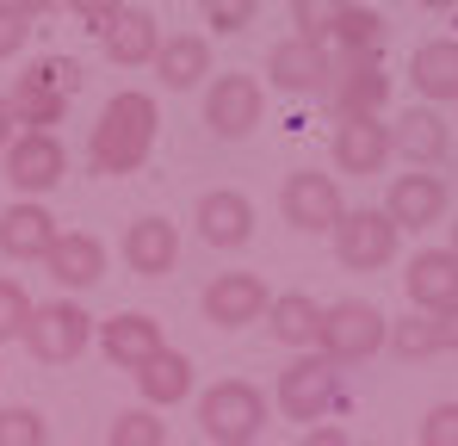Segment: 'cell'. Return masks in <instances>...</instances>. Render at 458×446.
I'll list each match as a JSON object with an SVG mask.
<instances>
[{"mask_svg":"<svg viewBox=\"0 0 458 446\" xmlns=\"http://www.w3.org/2000/svg\"><path fill=\"white\" fill-rule=\"evenodd\" d=\"M155 124H161V112H155L149 93H137V87L112 93V99L99 106L93 143H87L93 174H137V167L149 161V149H155Z\"/></svg>","mask_w":458,"mask_h":446,"instance_id":"cell-1","label":"cell"},{"mask_svg":"<svg viewBox=\"0 0 458 446\" xmlns=\"http://www.w3.org/2000/svg\"><path fill=\"white\" fill-rule=\"evenodd\" d=\"M75 87H81V69L69 56H56V63H38V69L19 74L13 93H6V106H13V118H19L25 131H56Z\"/></svg>","mask_w":458,"mask_h":446,"instance_id":"cell-2","label":"cell"},{"mask_svg":"<svg viewBox=\"0 0 458 446\" xmlns=\"http://www.w3.org/2000/svg\"><path fill=\"white\" fill-rule=\"evenodd\" d=\"M328 360H341V366H360V360H372L378 347H390V322H384L378 304H366V297H341V304H328L322 310V341H316Z\"/></svg>","mask_w":458,"mask_h":446,"instance_id":"cell-3","label":"cell"},{"mask_svg":"<svg viewBox=\"0 0 458 446\" xmlns=\"http://www.w3.org/2000/svg\"><path fill=\"white\" fill-rule=\"evenodd\" d=\"M279 409L285 422H322L328 409H341V360L328 354H298L292 366L279 372Z\"/></svg>","mask_w":458,"mask_h":446,"instance_id":"cell-4","label":"cell"},{"mask_svg":"<svg viewBox=\"0 0 458 446\" xmlns=\"http://www.w3.org/2000/svg\"><path fill=\"white\" fill-rule=\"evenodd\" d=\"M199 428L211 434L217 446H235V441H254L267 428V397L248 384V378H224L199 397Z\"/></svg>","mask_w":458,"mask_h":446,"instance_id":"cell-5","label":"cell"},{"mask_svg":"<svg viewBox=\"0 0 458 446\" xmlns=\"http://www.w3.org/2000/svg\"><path fill=\"white\" fill-rule=\"evenodd\" d=\"M87 341H93V316L81 310L75 297L38 304L31 322H25V347H31V360H44V366H69V360H81Z\"/></svg>","mask_w":458,"mask_h":446,"instance_id":"cell-6","label":"cell"},{"mask_svg":"<svg viewBox=\"0 0 458 446\" xmlns=\"http://www.w3.org/2000/svg\"><path fill=\"white\" fill-rule=\"evenodd\" d=\"M328 236H335V261H341L347 273H378V267L396 261L403 223L390 218V211H347Z\"/></svg>","mask_w":458,"mask_h":446,"instance_id":"cell-7","label":"cell"},{"mask_svg":"<svg viewBox=\"0 0 458 446\" xmlns=\"http://www.w3.org/2000/svg\"><path fill=\"white\" fill-rule=\"evenodd\" d=\"M279 211H285L292 229H304V236H322V229H335V223L347 218L335 174H316V167H298V174L279 186Z\"/></svg>","mask_w":458,"mask_h":446,"instance_id":"cell-8","label":"cell"},{"mask_svg":"<svg viewBox=\"0 0 458 446\" xmlns=\"http://www.w3.org/2000/svg\"><path fill=\"white\" fill-rule=\"evenodd\" d=\"M63 174H69V149L56 143V131H25V137H13V149H6V180H13V193L38 199V193H50Z\"/></svg>","mask_w":458,"mask_h":446,"instance_id":"cell-9","label":"cell"},{"mask_svg":"<svg viewBox=\"0 0 458 446\" xmlns=\"http://www.w3.org/2000/svg\"><path fill=\"white\" fill-rule=\"evenodd\" d=\"M267 310H273V292H267L260 273H217V279L205 286V316H211L217 329L267 322Z\"/></svg>","mask_w":458,"mask_h":446,"instance_id":"cell-10","label":"cell"},{"mask_svg":"<svg viewBox=\"0 0 458 446\" xmlns=\"http://www.w3.org/2000/svg\"><path fill=\"white\" fill-rule=\"evenodd\" d=\"M328 93H335V112L341 118H378L384 99H390V74H384L378 56H341Z\"/></svg>","mask_w":458,"mask_h":446,"instance_id":"cell-11","label":"cell"},{"mask_svg":"<svg viewBox=\"0 0 458 446\" xmlns=\"http://www.w3.org/2000/svg\"><path fill=\"white\" fill-rule=\"evenodd\" d=\"M260 81L254 74H217L211 81V93H205V124L217 131V137H248L254 124H260Z\"/></svg>","mask_w":458,"mask_h":446,"instance_id":"cell-12","label":"cell"},{"mask_svg":"<svg viewBox=\"0 0 458 446\" xmlns=\"http://www.w3.org/2000/svg\"><path fill=\"white\" fill-rule=\"evenodd\" d=\"M267 74H273V87H285V93H322V87L335 81V63H328L322 38H285V44H273Z\"/></svg>","mask_w":458,"mask_h":446,"instance_id":"cell-13","label":"cell"},{"mask_svg":"<svg viewBox=\"0 0 458 446\" xmlns=\"http://www.w3.org/2000/svg\"><path fill=\"white\" fill-rule=\"evenodd\" d=\"M328 149H335L341 174H384V161L396 155V137H390L384 118H341Z\"/></svg>","mask_w":458,"mask_h":446,"instance_id":"cell-14","label":"cell"},{"mask_svg":"<svg viewBox=\"0 0 458 446\" xmlns=\"http://www.w3.org/2000/svg\"><path fill=\"white\" fill-rule=\"evenodd\" d=\"M384 211L403 223V229H434V223L446 218V180L440 174H396Z\"/></svg>","mask_w":458,"mask_h":446,"instance_id":"cell-15","label":"cell"},{"mask_svg":"<svg viewBox=\"0 0 458 446\" xmlns=\"http://www.w3.org/2000/svg\"><path fill=\"white\" fill-rule=\"evenodd\" d=\"M124 261L137 279H167L174 261H180V229L167 218H137L124 229Z\"/></svg>","mask_w":458,"mask_h":446,"instance_id":"cell-16","label":"cell"},{"mask_svg":"<svg viewBox=\"0 0 458 446\" xmlns=\"http://www.w3.org/2000/svg\"><path fill=\"white\" fill-rule=\"evenodd\" d=\"M99 347H106V360L124 372H137L149 354H161L167 341H161V322L143 316V310H118L112 322H99Z\"/></svg>","mask_w":458,"mask_h":446,"instance_id":"cell-17","label":"cell"},{"mask_svg":"<svg viewBox=\"0 0 458 446\" xmlns=\"http://www.w3.org/2000/svg\"><path fill=\"white\" fill-rule=\"evenodd\" d=\"M403 286H409V304L415 310H446V304H458V248H421L409 261Z\"/></svg>","mask_w":458,"mask_h":446,"instance_id":"cell-18","label":"cell"},{"mask_svg":"<svg viewBox=\"0 0 458 446\" xmlns=\"http://www.w3.org/2000/svg\"><path fill=\"white\" fill-rule=\"evenodd\" d=\"M99 44H106V56H112L118 69H143V63H155V50H161V25H155L149 6H124V13L99 31Z\"/></svg>","mask_w":458,"mask_h":446,"instance_id":"cell-19","label":"cell"},{"mask_svg":"<svg viewBox=\"0 0 458 446\" xmlns=\"http://www.w3.org/2000/svg\"><path fill=\"white\" fill-rule=\"evenodd\" d=\"M56 236H63V229L50 223V211H44L38 199H19L13 211H0V254H6V261H44Z\"/></svg>","mask_w":458,"mask_h":446,"instance_id":"cell-20","label":"cell"},{"mask_svg":"<svg viewBox=\"0 0 458 446\" xmlns=\"http://www.w3.org/2000/svg\"><path fill=\"white\" fill-rule=\"evenodd\" d=\"M44 261H50V279L69 292H87L106 279V248H99V236H81V229H63Z\"/></svg>","mask_w":458,"mask_h":446,"instance_id":"cell-21","label":"cell"},{"mask_svg":"<svg viewBox=\"0 0 458 446\" xmlns=\"http://www.w3.org/2000/svg\"><path fill=\"white\" fill-rule=\"evenodd\" d=\"M248 236H254V205H248L242 193L217 186V193L199 199V242H211V248H242Z\"/></svg>","mask_w":458,"mask_h":446,"instance_id":"cell-22","label":"cell"},{"mask_svg":"<svg viewBox=\"0 0 458 446\" xmlns=\"http://www.w3.org/2000/svg\"><path fill=\"white\" fill-rule=\"evenodd\" d=\"M390 137H396V155H409V161H446V149H453V131H446V118L434 112V106H409V112H396V124H390Z\"/></svg>","mask_w":458,"mask_h":446,"instance_id":"cell-23","label":"cell"},{"mask_svg":"<svg viewBox=\"0 0 458 446\" xmlns=\"http://www.w3.org/2000/svg\"><path fill=\"white\" fill-rule=\"evenodd\" d=\"M409 81H415V93H421L428 106L458 99V38H434V44H421V50L409 56Z\"/></svg>","mask_w":458,"mask_h":446,"instance_id":"cell-24","label":"cell"},{"mask_svg":"<svg viewBox=\"0 0 458 446\" xmlns=\"http://www.w3.org/2000/svg\"><path fill=\"white\" fill-rule=\"evenodd\" d=\"M137 390H143L149 409H174V403H186V397H192V360L174 354V347L149 354V360L137 366Z\"/></svg>","mask_w":458,"mask_h":446,"instance_id":"cell-25","label":"cell"},{"mask_svg":"<svg viewBox=\"0 0 458 446\" xmlns=\"http://www.w3.org/2000/svg\"><path fill=\"white\" fill-rule=\"evenodd\" d=\"M205 74H211V44H205L199 31H186V38H161V50H155V81H161V87L186 93V87H199Z\"/></svg>","mask_w":458,"mask_h":446,"instance_id":"cell-26","label":"cell"},{"mask_svg":"<svg viewBox=\"0 0 458 446\" xmlns=\"http://www.w3.org/2000/svg\"><path fill=\"white\" fill-rule=\"evenodd\" d=\"M267 329H273V341H285V347H316L322 341V304L304 292H285L273 297V310H267Z\"/></svg>","mask_w":458,"mask_h":446,"instance_id":"cell-27","label":"cell"},{"mask_svg":"<svg viewBox=\"0 0 458 446\" xmlns=\"http://www.w3.org/2000/svg\"><path fill=\"white\" fill-rule=\"evenodd\" d=\"M390 347H396V360H434V354L446 347V341H440V316H434V310H409V316H396Z\"/></svg>","mask_w":458,"mask_h":446,"instance_id":"cell-28","label":"cell"},{"mask_svg":"<svg viewBox=\"0 0 458 446\" xmlns=\"http://www.w3.org/2000/svg\"><path fill=\"white\" fill-rule=\"evenodd\" d=\"M335 44H341V56H378V44H384V19L372 13V6H347V19H341Z\"/></svg>","mask_w":458,"mask_h":446,"instance_id":"cell-29","label":"cell"},{"mask_svg":"<svg viewBox=\"0 0 458 446\" xmlns=\"http://www.w3.org/2000/svg\"><path fill=\"white\" fill-rule=\"evenodd\" d=\"M347 6L353 0H292V25H298V38H335L341 31V19H347Z\"/></svg>","mask_w":458,"mask_h":446,"instance_id":"cell-30","label":"cell"},{"mask_svg":"<svg viewBox=\"0 0 458 446\" xmlns=\"http://www.w3.org/2000/svg\"><path fill=\"white\" fill-rule=\"evenodd\" d=\"M112 446H167V422L155 416L149 403L124 409V416H112Z\"/></svg>","mask_w":458,"mask_h":446,"instance_id":"cell-31","label":"cell"},{"mask_svg":"<svg viewBox=\"0 0 458 446\" xmlns=\"http://www.w3.org/2000/svg\"><path fill=\"white\" fill-rule=\"evenodd\" d=\"M31 297H25V286L19 279H0V347L6 341H25V322H31Z\"/></svg>","mask_w":458,"mask_h":446,"instance_id":"cell-32","label":"cell"},{"mask_svg":"<svg viewBox=\"0 0 458 446\" xmlns=\"http://www.w3.org/2000/svg\"><path fill=\"white\" fill-rule=\"evenodd\" d=\"M0 446H44V416L25 403L0 409Z\"/></svg>","mask_w":458,"mask_h":446,"instance_id":"cell-33","label":"cell"},{"mask_svg":"<svg viewBox=\"0 0 458 446\" xmlns=\"http://www.w3.org/2000/svg\"><path fill=\"white\" fill-rule=\"evenodd\" d=\"M199 6H205V25L211 31H248L254 13H260V0H199Z\"/></svg>","mask_w":458,"mask_h":446,"instance_id":"cell-34","label":"cell"},{"mask_svg":"<svg viewBox=\"0 0 458 446\" xmlns=\"http://www.w3.org/2000/svg\"><path fill=\"white\" fill-rule=\"evenodd\" d=\"M25 38H31V13H25V6H13V0H0V63H6V56H19V50H25Z\"/></svg>","mask_w":458,"mask_h":446,"instance_id":"cell-35","label":"cell"},{"mask_svg":"<svg viewBox=\"0 0 458 446\" xmlns=\"http://www.w3.org/2000/svg\"><path fill=\"white\" fill-rule=\"evenodd\" d=\"M421 446H458V403L428 409V422H421Z\"/></svg>","mask_w":458,"mask_h":446,"instance_id":"cell-36","label":"cell"},{"mask_svg":"<svg viewBox=\"0 0 458 446\" xmlns=\"http://www.w3.org/2000/svg\"><path fill=\"white\" fill-rule=\"evenodd\" d=\"M63 6L75 13V19L87 25V31H93V38H99V31H106L118 13H124V0H63Z\"/></svg>","mask_w":458,"mask_h":446,"instance_id":"cell-37","label":"cell"},{"mask_svg":"<svg viewBox=\"0 0 458 446\" xmlns=\"http://www.w3.org/2000/svg\"><path fill=\"white\" fill-rule=\"evenodd\" d=\"M434 316H440V341H446V347L458 354V304H446V310H434Z\"/></svg>","mask_w":458,"mask_h":446,"instance_id":"cell-38","label":"cell"},{"mask_svg":"<svg viewBox=\"0 0 458 446\" xmlns=\"http://www.w3.org/2000/svg\"><path fill=\"white\" fill-rule=\"evenodd\" d=\"M304 446H347V434H341V428H328V422H316V428L304 434Z\"/></svg>","mask_w":458,"mask_h":446,"instance_id":"cell-39","label":"cell"},{"mask_svg":"<svg viewBox=\"0 0 458 446\" xmlns=\"http://www.w3.org/2000/svg\"><path fill=\"white\" fill-rule=\"evenodd\" d=\"M13 124H19V118H13V106L0 99V149H13Z\"/></svg>","mask_w":458,"mask_h":446,"instance_id":"cell-40","label":"cell"},{"mask_svg":"<svg viewBox=\"0 0 458 446\" xmlns=\"http://www.w3.org/2000/svg\"><path fill=\"white\" fill-rule=\"evenodd\" d=\"M13 6H25V13H31V19H38V13H56V6H63V0H13Z\"/></svg>","mask_w":458,"mask_h":446,"instance_id":"cell-41","label":"cell"},{"mask_svg":"<svg viewBox=\"0 0 458 446\" xmlns=\"http://www.w3.org/2000/svg\"><path fill=\"white\" fill-rule=\"evenodd\" d=\"M421 6H428V13H453L458 0H421Z\"/></svg>","mask_w":458,"mask_h":446,"instance_id":"cell-42","label":"cell"},{"mask_svg":"<svg viewBox=\"0 0 458 446\" xmlns=\"http://www.w3.org/2000/svg\"><path fill=\"white\" fill-rule=\"evenodd\" d=\"M453 248H458V223H453Z\"/></svg>","mask_w":458,"mask_h":446,"instance_id":"cell-43","label":"cell"},{"mask_svg":"<svg viewBox=\"0 0 458 446\" xmlns=\"http://www.w3.org/2000/svg\"><path fill=\"white\" fill-rule=\"evenodd\" d=\"M235 446H254V441H235Z\"/></svg>","mask_w":458,"mask_h":446,"instance_id":"cell-44","label":"cell"}]
</instances>
